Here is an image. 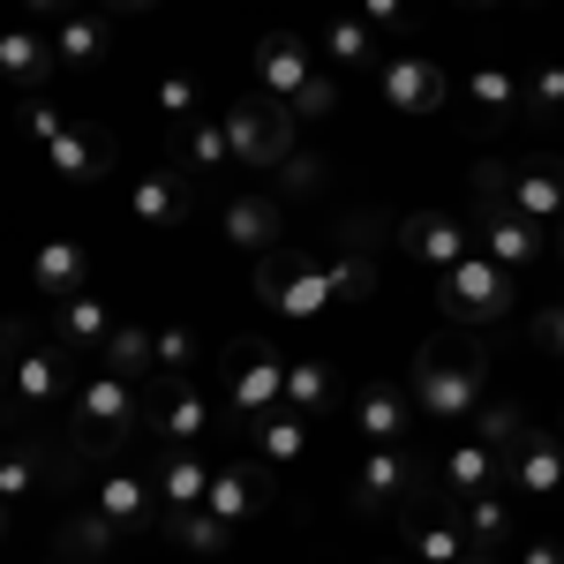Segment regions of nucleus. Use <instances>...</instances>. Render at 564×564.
<instances>
[{"label":"nucleus","instance_id":"bf43d9fd","mask_svg":"<svg viewBox=\"0 0 564 564\" xmlns=\"http://www.w3.org/2000/svg\"><path fill=\"white\" fill-rule=\"evenodd\" d=\"M324 8H332V0H324Z\"/></svg>","mask_w":564,"mask_h":564},{"label":"nucleus","instance_id":"0eeeda50","mask_svg":"<svg viewBox=\"0 0 564 564\" xmlns=\"http://www.w3.org/2000/svg\"><path fill=\"white\" fill-rule=\"evenodd\" d=\"M436 302H444L452 324H467V332L505 324V316H512V271H505V263H489L475 249V257H459L452 271H436Z\"/></svg>","mask_w":564,"mask_h":564},{"label":"nucleus","instance_id":"49530a36","mask_svg":"<svg viewBox=\"0 0 564 564\" xmlns=\"http://www.w3.org/2000/svg\"><path fill=\"white\" fill-rule=\"evenodd\" d=\"M534 347H542V354H564V302H550L542 316H534Z\"/></svg>","mask_w":564,"mask_h":564},{"label":"nucleus","instance_id":"4c0bfd02","mask_svg":"<svg viewBox=\"0 0 564 564\" xmlns=\"http://www.w3.org/2000/svg\"><path fill=\"white\" fill-rule=\"evenodd\" d=\"M151 106H159L174 129H188V121L204 113V76H196V68H166V76L151 84Z\"/></svg>","mask_w":564,"mask_h":564},{"label":"nucleus","instance_id":"f257e3e1","mask_svg":"<svg viewBox=\"0 0 564 564\" xmlns=\"http://www.w3.org/2000/svg\"><path fill=\"white\" fill-rule=\"evenodd\" d=\"M406 391H414V406L436 414V422H467L481 414V399H489V361H481L475 339H422L414 347V369H406Z\"/></svg>","mask_w":564,"mask_h":564},{"label":"nucleus","instance_id":"e433bc0d","mask_svg":"<svg viewBox=\"0 0 564 564\" xmlns=\"http://www.w3.org/2000/svg\"><path fill=\"white\" fill-rule=\"evenodd\" d=\"M527 430H534V422H527V406H520V399H481V414H475V436L489 444V452H497V459H512Z\"/></svg>","mask_w":564,"mask_h":564},{"label":"nucleus","instance_id":"473e14b6","mask_svg":"<svg viewBox=\"0 0 564 564\" xmlns=\"http://www.w3.org/2000/svg\"><path fill=\"white\" fill-rule=\"evenodd\" d=\"M332 399H339L332 361H324V354H308V347H294V354H286V399H279V406H294V414H308V422H316Z\"/></svg>","mask_w":564,"mask_h":564},{"label":"nucleus","instance_id":"4468645a","mask_svg":"<svg viewBox=\"0 0 564 564\" xmlns=\"http://www.w3.org/2000/svg\"><path fill=\"white\" fill-rule=\"evenodd\" d=\"M505 489H512V505H557L564 497V436L550 430H527L520 436V452L505 459Z\"/></svg>","mask_w":564,"mask_h":564},{"label":"nucleus","instance_id":"72a5a7b5","mask_svg":"<svg viewBox=\"0 0 564 564\" xmlns=\"http://www.w3.org/2000/svg\"><path fill=\"white\" fill-rule=\"evenodd\" d=\"M159 534H166L174 550H188V557H226V550H234V527L218 520L212 505H188V512H166V520H159Z\"/></svg>","mask_w":564,"mask_h":564},{"label":"nucleus","instance_id":"ddd939ff","mask_svg":"<svg viewBox=\"0 0 564 564\" xmlns=\"http://www.w3.org/2000/svg\"><path fill=\"white\" fill-rule=\"evenodd\" d=\"M204 430H212L204 384H188V377H159V384L143 391V436H151V444H204Z\"/></svg>","mask_w":564,"mask_h":564},{"label":"nucleus","instance_id":"393cba45","mask_svg":"<svg viewBox=\"0 0 564 564\" xmlns=\"http://www.w3.org/2000/svg\"><path fill=\"white\" fill-rule=\"evenodd\" d=\"M31 286H39L45 302L84 294V286H90V249L76 241V234H45L39 249H31Z\"/></svg>","mask_w":564,"mask_h":564},{"label":"nucleus","instance_id":"5701e85b","mask_svg":"<svg viewBox=\"0 0 564 564\" xmlns=\"http://www.w3.org/2000/svg\"><path fill=\"white\" fill-rule=\"evenodd\" d=\"M436 489H444V505H467L481 489H505V459H497L481 436H459V444H444V459H436Z\"/></svg>","mask_w":564,"mask_h":564},{"label":"nucleus","instance_id":"4be33fe9","mask_svg":"<svg viewBox=\"0 0 564 564\" xmlns=\"http://www.w3.org/2000/svg\"><path fill=\"white\" fill-rule=\"evenodd\" d=\"M204 505H212L226 527H249L263 505H271V467H263V459H226V467H212V497H204Z\"/></svg>","mask_w":564,"mask_h":564},{"label":"nucleus","instance_id":"aec40b11","mask_svg":"<svg viewBox=\"0 0 564 564\" xmlns=\"http://www.w3.org/2000/svg\"><path fill=\"white\" fill-rule=\"evenodd\" d=\"M218 234H226L241 257H271V249H286V212H279V196L249 188V196H234V204L218 212Z\"/></svg>","mask_w":564,"mask_h":564},{"label":"nucleus","instance_id":"9d476101","mask_svg":"<svg viewBox=\"0 0 564 564\" xmlns=\"http://www.w3.org/2000/svg\"><path fill=\"white\" fill-rule=\"evenodd\" d=\"M76 361L61 339H31L23 324H15V369H8V399L15 406H68L76 399Z\"/></svg>","mask_w":564,"mask_h":564},{"label":"nucleus","instance_id":"6e6d98bb","mask_svg":"<svg viewBox=\"0 0 564 564\" xmlns=\"http://www.w3.org/2000/svg\"><path fill=\"white\" fill-rule=\"evenodd\" d=\"M467 564H497V557H467Z\"/></svg>","mask_w":564,"mask_h":564},{"label":"nucleus","instance_id":"c85d7f7f","mask_svg":"<svg viewBox=\"0 0 564 564\" xmlns=\"http://www.w3.org/2000/svg\"><path fill=\"white\" fill-rule=\"evenodd\" d=\"M106 53H113V15L106 8H76V15L53 23V61L61 68H106Z\"/></svg>","mask_w":564,"mask_h":564},{"label":"nucleus","instance_id":"7c9ffc66","mask_svg":"<svg viewBox=\"0 0 564 564\" xmlns=\"http://www.w3.org/2000/svg\"><path fill=\"white\" fill-rule=\"evenodd\" d=\"M459 527H467V542H475V557H497L512 534H520V505H512V489H481L467 505H452Z\"/></svg>","mask_w":564,"mask_h":564},{"label":"nucleus","instance_id":"864d4df0","mask_svg":"<svg viewBox=\"0 0 564 564\" xmlns=\"http://www.w3.org/2000/svg\"><path fill=\"white\" fill-rule=\"evenodd\" d=\"M557 263H564V218H557Z\"/></svg>","mask_w":564,"mask_h":564},{"label":"nucleus","instance_id":"f8f14e48","mask_svg":"<svg viewBox=\"0 0 564 564\" xmlns=\"http://www.w3.org/2000/svg\"><path fill=\"white\" fill-rule=\"evenodd\" d=\"M377 90H384V106H399V113H444V98H452V76H444V61L436 53H422V45H399V53H384L377 61Z\"/></svg>","mask_w":564,"mask_h":564},{"label":"nucleus","instance_id":"603ef678","mask_svg":"<svg viewBox=\"0 0 564 564\" xmlns=\"http://www.w3.org/2000/svg\"><path fill=\"white\" fill-rule=\"evenodd\" d=\"M459 8H475V15H481V8H512V0H459Z\"/></svg>","mask_w":564,"mask_h":564},{"label":"nucleus","instance_id":"cd10ccee","mask_svg":"<svg viewBox=\"0 0 564 564\" xmlns=\"http://www.w3.org/2000/svg\"><path fill=\"white\" fill-rule=\"evenodd\" d=\"M316 45H324V61H332V68H347V76H377V61H384V53H377L384 39H377V31H369L354 8H324V31H316Z\"/></svg>","mask_w":564,"mask_h":564},{"label":"nucleus","instance_id":"9b49d317","mask_svg":"<svg viewBox=\"0 0 564 564\" xmlns=\"http://www.w3.org/2000/svg\"><path fill=\"white\" fill-rule=\"evenodd\" d=\"M475 196H497V204H512V212L542 218V226H557V218H564V159L481 166V174H475Z\"/></svg>","mask_w":564,"mask_h":564},{"label":"nucleus","instance_id":"6ab92c4d","mask_svg":"<svg viewBox=\"0 0 564 564\" xmlns=\"http://www.w3.org/2000/svg\"><path fill=\"white\" fill-rule=\"evenodd\" d=\"M151 489H159V520H166V512H188V505L212 497V459H204L196 444H159Z\"/></svg>","mask_w":564,"mask_h":564},{"label":"nucleus","instance_id":"37998d69","mask_svg":"<svg viewBox=\"0 0 564 564\" xmlns=\"http://www.w3.org/2000/svg\"><path fill=\"white\" fill-rule=\"evenodd\" d=\"M520 113L527 121H557L564 113V61H534V76L520 84Z\"/></svg>","mask_w":564,"mask_h":564},{"label":"nucleus","instance_id":"f3484780","mask_svg":"<svg viewBox=\"0 0 564 564\" xmlns=\"http://www.w3.org/2000/svg\"><path fill=\"white\" fill-rule=\"evenodd\" d=\"M53 31H39V23H8L0 31V84L15 90V98H39L45 84H53Z\"/></svg>","mask_w":564,"mask_h":564},{"label":"nucleus","instance_id":"2f4dec72","mask_svg":"<svg viewBox=\"0 0 564 564\" xmlns=\"http://www.w3.org/2000/svg\"><path fill=\"white\" fill-rule=\"evenodd\" d=\"M406 550H414V564H467L475 557V542H467V527H459L452 505L444 512H406Z\"/></svg>","mask_w":564,"mask_h":564},{"label":"nucleus","instance_id":"a878e982","mask_svg":"<svg viewBox=\"0 0 564 564\" xmlns=\"http://www.w3.org/2000/svg\"><path fill=\"white\" fill-rule=\"evenodd\" d=\"M241 430H249V452H257L263 467H302L308 444H316V422H308V414H294V406H271V414L241 422Z\"/></svg>","mask_w":564,"mask_h":564},{"label":"nucleus","instance_id":"c03bdc74","mask_svg":"<svg viewBox=\"0 0 564 564\" xmlns=\"http://www.w3.org/2000/svg\"><path fill=\"white\" fill-rule=\"evenodd\" d=\"M354 15H361V23H369L384 45L422 31V0H354Z\"/></svg>","mask_w":564,"mask_h":564},{"label":"nucleus","instance_id":"ea45409f","mask_svg":"<svg viewBox=\"0 0 564 564\" xmlns=\"http://www.w3.org/2000/svg\"><path fill=\"white\" fill-rule=\"evenodd\" d=\"M196 361H204V339H196L188 324H159V332H151V369H159V377H188ZM159 377H151V384H159Z\"/></svg>","mask_w":564,"mask_h":564},{"label":"nucleus","instance_id":"5fc2aeb1","mask_svg":"<svg viewBox=\"0 0 564 564\" xmlns=\"http://www.w3.org/2000/svg\"><path fill=\"white\" fill-rule=\"evenodd\" d=\"M0 542H8V505H0Z\"/></svg>","mask_w":564,"mask_h":564},{"label":"nucleus","instance_id":"8fccbe9b","mask_svg":"<svg viewBox=\"0 0 564 564\" xmlns=\"http://www.w3.org/2000/svg\"><path fill=\"white\" fill-rule=\"evenodd\" d=\"M98 8H106V15H159L166 0H98Z\"/></svg>","mask_w":564,"mask_h":564},{"label":"nucleus","instance_id":"20e7f679","mask_svg":"<svg viewBox=\"0 0 564 564\" xmlns=\"http://www.w3.org/2000/svg\"><path fill=\"white\" fill-rule=\"evenodd\" d=\"M257 90L279 98L294 121H332L339 113V84L316 68V53L294 31H263L257 39Z\"/></svg>","mask_w":564,"mask_h":564},{"label":"nucleus","instance_id":"f03ea898","mask_svg":"<svg viewBox=\"0 0 564 564\" xmlns=\"http://www.w3.org/2000/svg\"><path fill=\"white\" fill-rule=\"evenodd\" d=\"M436 489V459H422L414 444H361V459L347 467V505L361 520H406Z\"/></svg>","mask_w":564,"mask_h":564},{"label":"nucleus","instance_id":"412c9836","mask_svg":"<svg viewBox=\"0 0 564 564\" xmlns=\"http://www.w3.org/2000/svg\"><path fill=\"white\" fill-rule=\"evenodd\" d=\"M90 505L121 527V534L159 527V489H151V475H143V467H106V475L90 481Z\"/></svg>","mask_w":564,"mask_h":564},{"label":"nucleus","instance_id":"f704fd0d","mask_svg":"<svg viewBox=\"0 0 564 564\" xmlns=\"http://www.w3.org/2000/svg\"><path fill=\"white\" fill-rule=\"evenodd\" d=\"M53 542H61V557H68V564H98L113 542H121V527L106 520L98 505H84V512H68V520L53 527Z\"/></svg>","mask_w":564,"mask_h":564},{"label":"nucleus","instance_id":"13d9d810","mask_svg":"<svg viewBox=\"0 0 564 564\" xmlns=\"http://www.w3.org/2000/svg\"><path fill=\"white\" fill-rule=\"evenodd\" d=\"M557 436H564V422H557Z\"/></svg>","mask_w":564,"mask_h":564},{"label":"nucleus","instance_id":"1a4fd4ad","mask_svg":"<svg viewBox=\"0 0 564 564\" xmlns=\"http://www.w3.org/2000/svg\"><path fill=\"white\" fill-rule=\"evenodd\" d=\"M475 249L489 263H505L512 279H520V271H542V263L557 257L550 226L527 218V212H512V204H497V196H475Z\"/></svg>","mask_w":564,"mask_h":564},{"label":"nucleus","instance_id":"6e6552de","mask_svg":"<svg viewBox=\"0 0 564 564\" xmlns=\"http://www.w3.org/2000/svg\"><path fill=\"white\" fill-rule=\"evenodd\" d=\"M218 121H226V143H234V166H286L294 159V113L279 106V98H234V106H218Z\"/></svg>","mask_w":564,"mask_h":564},{"label":"nucleus","instance_id":"79ce46f5","mask_svg":"<svg viewBox=\"0 0 564 564\" xmlns=\"http://www.w3.org/2000/svg\"><path fill=\"white\" fill-rule=\"evenodd\" d=\"M332 286H339V302H369L377 294V257L361 249V234H347V249L332 257Z\"/></svg>","mask_w":564,"mask_h":564},{"label":"nucleus","instance_id":"de8ad7c7","mask_svg":"<svg viewBox=\"0 0 564 564\" xmlns=\"http://www.w3.org/2000/svg\"><path fill=\"white\" fill-rule=\"evenodd\" d=\"M76 8H84V0H23V23H45V31H53V23L76 15Z\"/></svg>","mask_w":564,"mask_h":564},{"label":"nucleus","instance_id":"2eb2a0df","mask_svg":"<svg viewBox=\"0 0 564 564\" xmlns=\"http://www.w3.org/2000/svg\"><path fill=\"white\" fill-rule=\"evenodd\" d=\"M399 249L422 263V271H452L459 257H475V226L452 212H406L399 218Z\"/></svg>","mask_w":564,"mask_h":564},{"label":"nucleus","instance_id":"39448f33","mask_svg":"<svg viewBox=\"0 0 564 564\" xmlns=\"http://www.w3.org/2000/svg\"><path fill=\"white\" fill-rule=\"evenodd\" d=\"M257 302L279 316V324H316L324 308L339 302V286H332V263L302 257V249H271V257H257Z\"/></svg>","mask_w":564,"mask_h":564},{"label":"nucleus","instance_id":"09e8293b","mask_svg":"<svg viewBox=\"0 0 564 564\" xmlns=\"http://www.w3.org/2000/svg\"><path fill=\"white\" fill-rule=\"evenodd\" d=\"M520 564H564V542H557V534H527Z\"/></svg>","mask_w":564,"mask_h":564},{"label":"nucleus","instance_id":"c9c22d12","mask_svg":"<svg viewBox=\"0 0 564 564\" xmlns=\"http://www.w3.org/2000/svg\"><path fill=\"white\" fill-rule=\"evenodd\" d=\"M234 166V143H226V121L218 113H196L181 129V174H226Z\"/></svg>","mask_w":564,"mask_h":564},{"label":"nucleus","instance_id":"7ed1b4c3","mask_svg":"<svg viewBox=\"0 0 564 564\" xmlns=\"http://www.w3.org/2000/svg\"><path fill=\"white\" fill-rule=\"evenodd\" d=\"M143 391L151 384H135V377L106 369V361L76 384V399H68V430H76V452H84V459H113V452L143 430Z\"/></svg>","mask_w":564,"mask_h":564},{"label":"nucleus","instance_id":"4d7b16f0","mask_svg":"<svg viewBox=\"0 0 564 564\" xmlns=\"http://www.w3.org/2000/svg\"><path fill=\"white\" fill-rule=\"evenodd\" d=\"M53 564H68V557H53Z\"/></svg>","mask_w":564,"mask_h":564},{"label":"nucleus","instance_id":"b1692460","mask_svg":"<svg viewBox=\"0 0 564 564\" xmlns=\"http://www.w3.org/2000/svg\"><path fill=\"white\" fill-rule=\"evenodd\" d=\"M129 212L143 218V226H188L196 218V174H181V166H159V174H143L129 188Z\"/></svg>","mask_w":564,"mask_h":564},{"label":"nucleus","instance_id":"423d86ee","mask_svg":"<svg viewBox=\"0 0 564 564\" xmlns=\"http://www.w3.org/2000/svg\"><path fill=\"white\" fill-rule=\"evenodd\" d=\"M286 354L294 347H271V339H234L218 354V391H226L234 422H257L286 399Z\"/></svg>","mask_w":564,"mask_h":564},{"label":"nucleus","instance_id":"a211bd4d","mask_svg":"<svg viewBox=\"0 0 564 564\" xmlns=\"http://www.w3.org/2000/svg\"><path fill=\"white\" fill-rule=\"evenodd\" d=\"M45 166L68 181V188H90V181L113 174V135L98 129V121H68V129L45 143Z\"/></svg>","mask_w":564,"mask_h":564},{"label":"nucleus","instance_id":"3c124183","mask_svg":"<svg viewBox=\"0 0 564 564\" xmlns=\"http://www.w3.org/2000/svg\"><path fill=\"white\" fill-rule=\"evenodd\" d=\"M8 369H15V324H0V399H8Z\"/></svg>","mask_w":564,"mask_h":564},{"label":"nucleus","instance_id":"bb28decb","mask_svg":"<svg viewBox=\"0 0 564 564\" xmlns=\"http://www.w3.org/2000/svg\"><path fill=\"white\" fill-rule=\"evenodd\" d=\"M459 106H467L475 129H505L520 113V76L505 61H481V68H467V84H459Z\"/></svg>","mask_w":564,"mask_h":564},{"label":"nucleus","instance_id":"dca6fc26","mask_svg":"<svg viewBox=\"0 0 564 564\" xmlns=\"http://www.w3.org/2000/svg\"><path fill=\"white\" fill-rule=\"evenodd\" d=\"M347 422L361 444H406L414 422H422V406H414V391L406 384H361L347 406Z\"/></svg>","mask_w":564,"mask_h":564},{"label":"nucleus","instance_id":"c756f323","mask_svg":"<svg viewBox=\"0 0 564 564\" xmlns=\"http://www.w3.org/2000/svg\"><path fill=\"white\" fill-rule=\"evenodd\" d=\"M113 324H121L113 302H98L90 286H84V294H68V302H53V339H61L68 354H98L106 339H113Z\"/></svg>","mask_w":564,"mask_h":564},{"label":"nucleus","instance_id":"a19ab883","mask_svg":"<svg viewBox=\"0 0 564 564\" xmlns=\"http://www.w3.org/2000/svg\"><path fill=\"white\" fill-rule=\"evenodd\" d=\"M98 361L106 369H121V377H135V384H151L159 369H151V332L143 324H113V339L98 347Z\"/></svg>","mask_w":564,"mask_h":564},{"label":"nucleus","instance_id":"a18cd8bd","mask_svg":"<svg viewBox=\"0 0 564 564\" xmlns=\"http://www.w3.org/2000/svg\"><path fill=\"white\" fill-rule=\"evenodd\" d=\"M68 121H76V113H68L61 98H45V90H39V98H23V106H15V129H23V143H39V151H45V143H53L61 129H68Z\"/></svg>","mask_w":564,"mask_h":564},{"label":"nucleus","instance_id":"58836bf2","mask_svg":"<svg viewBox=\"0 0 564 564\" xmlns=\"http://www.w3.org/2000/svg\"><path fill=\"white\" fill-rule=\"evenodd\" d=\"M39 481H45V452L39 444H0V505H8V512H15Z\"/></svg>","mask_w":564,"mask_h":564}]
</instances>
